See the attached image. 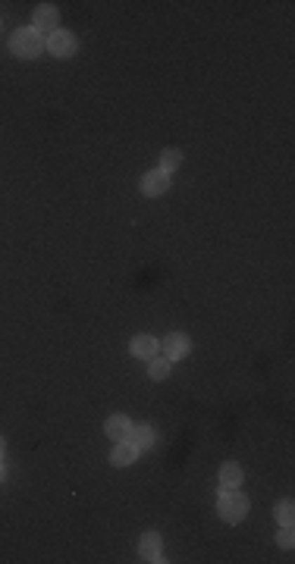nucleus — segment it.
I'll use <instances>...</instances> for the list:
<instances>
[{"label": "nucleus", "instance_id": "6e6552de", "mask_svg": "<svg viewBox=\"0 0 295 564\" xmlns=\"http://www.w3.org/2000/svg\"><path fill=\"white\" fill-rule=\"evenodd\" d=\"M160 549H164V542H160L157 530L142 533V539H138V555H142L145 561H160Z\"/></svg>", "mask_w": 295, "mask_h": 564}, {"label": "nucleus", "instance_id": "423d86ee", "mask_svg": "<svg viewBox=\"0 0 295 564\" xmlns=\"http://www.w3.org/2000/svg\"><path fill=\"white\" fill-rule=\"evenodd\" d=\"M129 351H132V358H142V361H151L154 354L160 351V342L154 339V335H148V333H142V335H136V339L129 342Z\"/></svg>", "mask_w": 295, "mask_h": 564}, {"label": "nucleus", "instance_id": "20e7f679", "mask_svg": "<svg viewBox=\"0 0 295 564\" xmlns=\"http://www.w3.org/2000/svg\"><path fill=\"white\" fill-rule=\"evenodd\" d=\"M32 29H35V32H57L60 29V10H57V6H51V4L35 6Z\"/></svg>", "mask_w": 295, "mask_h": 564}, {"label": "nucleus", "instance_id": "9b49d317", "mask_svg": "<svg viewBox=\"0 0 295 564\" xmlns=\"http://www.w3.org/2000/svg\"><path fill=\"white\" fill-rule=\"evenodd\" d=\"M239 483H242V467H239L236 461H226V464L220 467V489H236Z\"/></svg>", "mask_w": 295, "mask_h": 564}, {"label": "nucleus", "instance_id": "dca6fc26", "mask_svg": "<svg viewBox=\"0 0 295 564\" xmlns=\"http://www.w3.org/2000/svg\"><path fill=\"white\" fill-rule=\"evenodd\" d=\"M277 542H280V546H283V549H292V546H295V536H292V527H283V533H280V536H277Z\"/></svg>", "mask_w": 295, "mask_h": 564}, {"label": "nucleus", "instance_id": "4468645a", "mask_svg": "<svg viewBox=\"0 0 295 564\" xmlns=\"http://www.w3.org/2000/svg\"><path fill=\"white\" fill-rule=\"evenodd\" d=\"M170 370H173V361H170V358H157V354H154V358H151V367H148L151 380H166V376H170Z\"/></svg>", "mask_w": 295, "mask_h": 564}, {"label": "nucleus", "instance_id": "39448f33", "mask_svg": "<svg viewBox=\"0 0 295 564\" xmlns=\"http://www.w3.org/2000/svg\"><path fill=\"white\" fill-rule=\"evenodd\" d=\"M160 345H164V351H166V358L170 361H179V358H185V354L192 351V339L185 333H170Z\"/></svg>", "mask_w": 295, "mask_h": 564}, {"label": "nucleus", "instance_id": "ddd939ff", "mask_svg": "<svg viewBox=\"0 0 295 564\" xmlns=\"http://www.w3.org/2000/svg\"><path fill=\"white\" fill-rule=\"evenodd\" d=\"M179 163H183V151L179 147H166L164 154H160V170L170 176L173 170H179Z\"/></svg>", "mask_w": 295, "mask_h": 564}, {"label": "nucleus", "instance_id": "f8f14e48", "mask_svg": "<svg viewBox=\"0 0 295 564\" xmlns=\"http://www.w3.org/2000/svg\"><path fill=\"white\" fill-rule=\"evenodd\" d=\"M129 442L136 448H151L154 445V429L148 427V423H142V427H132L129 429Z\"/></svg>", "mask_w": 295, "mask_h": 564}, {"label": "nucleus", "instance_id": "f3484780", "mask_svg": "<svg viewBox=\"0 0 295 564\" xmlns=\"http://www.w3.org/2000/svg\"><path fill=\"white\" fill-rule=\"evenodd\" d=\"M4 452H6V442H4V436H0V458H4Z\"/></svg>", "mask_w": 295, "mask_h": 564}, {"label": "nucleus", "instance_id": "f257e3e1", "mask_svg": "<svg viewBox=\"0 0 295 564\" xmlns=\"http://www.w3.org/2000/svg\"><path fill=\"white\" fill-rule=\"evenodd\" d=\"M10 51H13V57H19V60H35L38 53L44 51L41 32H35L32 25L29 29H16L10 35Z\"/></svg>", "mask_w": 295, "mask_h": 564}, {"label": "nucleus", "instance_id": "2eb2a0df", "mask_svg": "<svg viewBox=\"0 0 295 564\" xmlns=\"http://www.w3.org/2000/svg\"><path fill=\"white\" fill-rule=\"evenodd\" d=\"M277 521L283 523V527H292V521H295V505H292L289 499L277 505Z\"/></svg>", "mask_w": 295, "mask_h": 564}, {"label": "nucleus", "instance_id": "1a4fd4ad", "mask_svg": "<svg viewBox=\"0 0 295 564\" xmlns=\"http://www.w3.org/2000/svg\"><path fill=\"white\" fill-rule=\"evenodd\" d=\"M129 429H132V420L126 417V414H113V417H107V423H104L107 439H113V442L129 439Z\"/></svg>", "mask_w": 295, "mask_h": 564}, {"label": "nucleus", "instance_id": "f03ea898", "mask_svg": "<svg viewBox=\"0 0 295 564\" xmlns=\"http://www.w3.org/2000/svg\"><path fill=\"white\" fill-rule=\"evenodd\" d=\"M217 514L223 517L226 523H239V521H245V514H248V495H245V492H239V489H220Z\"/></svg>", "mask_w": 295, "mask_h": 564}, {"label": "nucleus", "instance_id": "a211bd4d", "mask_svg": "<svg viewBox=\"0 0 295 564\" xmlns=\"http://www.w3.org/2000/svg\"><path fill=\"white\" fill-rule=\"evenodd\" d=\"M0 480H4V467H0Z\"/></svg>", "mask_w": 295, "mask_h": 564}, {"label": "nucleus", "instance_id": "9d476101", "mask_svg": "<svg viewBox=\"0 0 295 564\" xmlns=\"http://www.w3.org/2000/svg\"><path fill=\"white\" fill-rule=\"evenodd\" d=\"M136 458H138V448L132 445L129 439H123V442H117V448H113L110 464H113V467H129Z\"/></svg>", "mask_w": 295, "mask_h": 564}, {"label": "nucleus", "instance_id": "7ed1b4c3", "mask_svg": "<svg viewBox=\"0 0 295 564\" xmlns=\"http://www.w3.org/2000/svg\"><path fill=\"white\" fill-rule=\"evenodd\" d=\"M44 47L51 51V57L66 60V57H76V51H79V38H76V32L57 29V32H51V38L44 41Z\"/></svg>", "mask_w": 295, "mask_h": 564}, {"label": "nucleus", "instance_id": "0eeeda50", "mask_svg": "<svg viewBox=\"0 0 295 564\" xmlns=\"http://www.w3.org/2000/svg\"><path fill=\"white\" fill-rule=\"evenodd\" d=\"M166 188H170V176H166L164 170H151L142 176V192L148 198H157V194H164Z\"/></svg>", "mask_w": 295, "mask_h": 564}]
</instances>
